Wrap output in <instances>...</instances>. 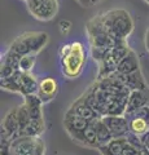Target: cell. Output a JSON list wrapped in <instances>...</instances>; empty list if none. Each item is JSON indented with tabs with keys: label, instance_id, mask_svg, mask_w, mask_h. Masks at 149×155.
Listing matches in <instances>:
<instances>
[{
	"label": "cell",
	"instance_id": "10",
	"mask_svg": "<svg viewBox=\"0 0 149 155\" xmlns=\"http://www.w3.org/2000/svg\"><path fill=\"white\" fill-rule=\"evenodd\" d=\"M64 124H65V128L68 130V133L75 141L76 137H78V136L91 124V122L87 119H84V118H82L79 115L74 114V113H71V111H68L65 115Z\"/></svg>",
	"mask_w": 149,
	"mask_h": 155
},
{
	"label": "cell",
	"instance_id": "1",
	"mask_svg": "<svg viewBox=\"0 0 149 155\" xmlns=\"http://www.w3.org/2000/svg\"><path fill=\"white\" fill-rule=\"evenodd\" d=\"M103 22L119 45L127 44V38L134 30V21L124 9H112L101 14Z\"/></svg>",
	"mask_w": 149,
	"mask_h": 155
},
{
	"label": "cell",
	"instance_id": "9",
	"mask_svg": "<svg viewBox=\"0 0 149 155\" xmlns=\"http://www.w3.org/2000/svg\"><path fill=\"white\" fill-rule=\"evenodd\" d=\"M103 120L108 125L113 137H124L130 132V122L122 115H105Z\"/></svg>",
	"mask_w": 149,
	"mask_h": 155
},
{
	"label": "cell",
	"instance_id": "26",
	"mask_svg": "<svg viewBox=\"0 0 149 155\" xmlns=\"http://www.w3.org/2000/svg\"><path fill=\"white\" fill-rule=\"evenodd\" d=\"M145 2H147V3H149V0H145Z\"/></svg>",
	"mask_w": 149,
	"mask_h": 155
},
{
	"label": "cell",
	"instance_id": "4",
	"mask_svg": "<svg viewBox=\"0 0 149 155\" xmlns=\"http://www.w3.org/2000/svg\"><path fill=\"white\" fill-rule=\"evenodd\" d=\"M61 71L64 76L69 79H75L80 75L86 62V53L83 44L79 41L71 43V48L66 54L60 57Z\"/></svg>",
	"mask_w": 149,
	"mask_h": 155
},
{
	"label": "cell",
	"instance_id": "17",
	"mask_svg": "<svg viewBox=\"0 0 149 155\" xmlns=\"http://www.w3.org/2000/svg\"><path fill=\"white\" fill-rule=\"evenodd\" d=\"M75 141H78L80 143L86 145L88 147H99L100 141H99V137H97V133H96V129L93 127V123H91L87 128H86L83 132H82L78 137H76Z\"/></svg>",
	"mask_w": 149,
	"mask_h": 155
},
{
	"label": "cell",
	"instance_id": "13",
	"mask_svg": "<svg viewBox=\"0 0 149 155\" xmlns=\"http://www.w3.org/2000/svg\"><path fill=\"white\" fill-rule=\"evenodd\" d=\"M127 145V136H124V137H114L108 143L100 145L99 149L104 155H123Z\"/></svg>",
	"mask_w": 149,
	"mask_h": 155
},
{
	"label": "cell",
	"instance_id": "6",
	"mask_svg": "<svg viewBox=\"0 0 149 155\" xmlns=\"http://www.w3.org/2000/svg\"><path fill=\"white\" fill-rule=\"evenodd\" d=\"M87 34L88 39L91 43V48H100V49H112L113 47L119 45L115 39L110 35L108 28L105 27L101 14L93 17L92 19H90L87 26Z\"/></svg>",
	"mask_w": 149,
	"mask_h": 155
},
{
	"label": "cell",
	"instance_id": "22",
	"mask_svg": "<svg viewBox=\"0 0 149 155\" xmlns=\"http://www.w3.org/2000/svg\"><path fill=\"white\" fill-rule=\"evenodd\" d=\"M141 149L144 150V151H147L148 155H149V130L143 134V138H141Z\"/></svg>",
	"mask_w": 149,
	"mask_h": 155
},
{
	"label": "cell",
	"instance_id": "8",
	"mask_svg": "<svg viewBox=\"0 0 149 155\" xmlns=\"http://www.w3.org/2000/svg\"><path fill=\"white\" fill-rule=\"evenodd\" d=\"M27 9L39 21H49L59 11L57 0H26Z\"/></svg>",
	"mask_w": 149,
	"mask_h": 155
},
{
	"label": "cell",
	"instance_id": "20",
	"mask_svg": "<svg viewBox=\"0 0 149 155\" xmlns=\"http://www.w3.org/2000/svg\"><path fill=\"white\" fill-rule=\"evenodd\" d=\"M36 54H27L20 58V70L23 72H30L35 65Z\"/></svg>",
	"mask_w": 149,
	"mask_h": 155
},
{
	"label": "cell",
	"instance_id": "3",
	"mask_svg": "<svg viewBox=\"0 0 149 155\" xmlns=\"http://www.w3.org/2000/svg\"><path fill=\"white\" fill-rule=\"evenodd\" d=\"M39 83L34 75L30 72H23L21 70L14 71L12 75L2 78V88L5 91L21 93L22 96L35 94L38 92Z\"/></svg>",
	"mask_w": 149,
	"mask_h": 155
},
{
	"label": "cell",
	"instance_id": "7",
	"mask_svg": "<svg viewBox=\"0 0 149 155\" xmlns=\"http://www.w3.org/2000/svg\"><path fill=\"white\" fill-rule=\"evenodd\" d=\"M9 155H44L46 145L40 136H18L8 143Z\"/></svg>",
	"mask_w": 149,
	"mask_h": 155
},
{
	"label": "cell",
	"instance_id": "19",
	"mask_svg": "<svg viewBox=\"0 0 149 155\" xmlns=\"http://www.w3.org/2000/svg\"><path fill=\"white\" fill-rule=\"evenodd\" d=\"M149 130V122L144 118H131L130 120V132L135 136H143Z\"/></svg>",
	"mask_w": 149,
	"mask_h": 155
},
{
	"label": "cell",
	"instance_id": "12",
	"mask_svg": "<svg viewBox=\"0 0 149 155\" xmlns=\"http://www.w3.org/2000/svg\"><path fill=\"white\" fill-rule=\"evenodd\" d=\"M57 92H59V83H57V80L48 76L39 81L36 94L39 96V98L42 100L43 104H47L55 98Z\"/></svg>",
	"mask_w": 149,
	"mask_h": 155
},
{
	"label": "cell",
	"instance_id": "24",
	"mask_svg": "<svg viewBox=\"0 0 149 155\" xmlns=\"http://www.w3.org/2000/svg\"><path fill=\"white\" fill-rule=\"evenodd\" d=\"M145 44H147V49L149 51V28L147 30V36H145Z\"/></svg>",
	"mask_w": 149,
	"mask_h": 155
},
{
	"label": "cell",
	"instance_id": "15",
	"mask_svg": "<svg viewBox=\"0 0 149 155\" xmlns=\"http://www.w3.org/2000/svg\"><path fill=\"white\" fill-rule=\"evenodd\" d=\"M145 105H148V98H147V96L144 94L143 89L131 91V93H130V96H128L127 107H126V113H124V115L131 114L132 111L140 109Z\"/></svg>",
	"mask_w": 149,
	"mask_h": 155
},
{
	"label": "cell",
	"instance_id": "16",
	"mask_svg": "<svg viewBox=\"0 0 149 155\" xmlns=\"http://www.w3.org/2000/svg\"><path fill=\"white\" fill-rule=\"evenodd\" d=\"M140 70L139 69V60L135 54L134 51H130L126 56L123 57V60L118 64L117 67V71L118 74H131L134 71H137Z\"/></svg>",
	"mask_w": 149,
	"mask_h": 155
},
{
	"label": "cell",
	"instance_id": "21",
	"mask_svg": "<svg viewBox=\"0 0 149 155\" xmlns=\"http://www.w3.org/2000/svg\"><path fill=\"white\" fill-rule=\"evenodd\" d=\"M70 28H71V23L69 21H61L60 22V30H61L62 35H68Z\"/></svg>",
	"mask_w": 149,
	"mask_h": 155
},
{
	"label": "cell",
	"instance_id": "14",
	"mask_svg": "<svg viewBox=\"0 0 149 155\" xmlns=\"http://www.w3.org/2000/svg\"><path fill=\"white\" fill-rule=\"evenodd\" d=\"M115 74L118 75L119 79H121L131 91H135V89H143L144 91L147 88L145 81H144V78L141 75L140 70L134 71L131 74H118V72H115Z\"/></svg>",
	"mask_w": 149,
	"mask_h": 155
},
{
	"label": "cell",
	"instance_id": "23",
	"mask_svg": "<svg viewBox=\"0 0 149 155\" xmlns=\"http://www.w3.org/2000/svg\"><path fill=\"white\" fill-rule=\"evenodd\" d=\"M76 2L83 7H90V5H92V4H95V0H76Z\"/></svg>",
	"mask_w": 149,
	"mask_h": 155
},
{
	"label": "cell",
	"instance_id": "11",
	"mask_svg": "<svg viewBox=\"0 0 149 155\" xmlns=\"http://www.w3.org/2000/svg\"><path fill=\"white\" fill-rule=\"evenodd\" d=\"M69 111H71V113H74L76 115H79V116H82V118H84L87 120H90L91 123L101 118V115H100L97 111H96L92 106L87 102L84 94L82 97H79V98L76 100L73 105H71V107L69 109Z\"/></svg>",
	"mask_w": 149,
	"mask_h": 155
},
{
	"label": "cell",
	"instance_id": "18",
	"mask_svg": "<svg viewBox=\"0 0 149 155\" xmlns=\"http://www.w3.org/2000/svg\"><path fill=\"white\" fill-rule=\"evenodd\" d=\"M92 123H93V127H95V129H96V133H97L99 141H100V143H101V145L108 143L110 140L114 138L113 134H112V132H110L109 128H108V125L104 123L103 118L95 120V122H92Z\"/></svg>",
	"mask_w": 149,
	"mask_h": 155
},
{
	"label": "cell",
	"instance_id": "5",
	"mask_svg": "<svg viewBox=\"0 0 149 155\" xmlns=\"http://www.w3.org/2000/svg\"><path fill=\"white\" fill-rule=\"evenodd\" d=\"M23 105L26 106L29 113V124L22 136H40L44 132L46 128L44 116H43V111H42V105H43L42 100L36 93L29 94L25 96Z\"/></svg>",
	"mask_w": 149,
	"mask_h": 155
},
{
	"label": "cell",
	"instance_id": "2",
	"mask_svg": "<svg viewBox=\"0 0 149 155\" xmlns=\"http://www.w3.org/2000/svg\"><path fill=\"white\" fill-rule=\"evenodd\" d=\"M48 43V35L42 31H27L18 36L12 43L8 51L18 57L27 54H38Z\"/></svg>",
	"mask_w": 149,
	"mask_h": 155
},
{
	"label": "cell",
	"instance_id": "25",
	"mask_svg": "<svg viewBox=\"0 0 149 155\" xmlns=\"http://www.w3.org/2000/svg\"><path fill=\"white\" fill-rule=\"evenodd\" d=\"M99 2H101V0H95V3H99Z\"/></svg>",
	"mask_w": 149,
	"mask_h": 155
},
{
	"label": "cell",
	"instance_id": "27",
	"mask_svg": "<svg viewBox=\"0 0 149 155\" xmlns=\"http://www.w3.org/2000/svg\"><path fill=\"white\" fill-rule=\"evenodd\" d=\"M25 2H26V0H25Z\"/></svg>",
	"mask_w": 149,
	"mask_h": 155
}]
</instances>
